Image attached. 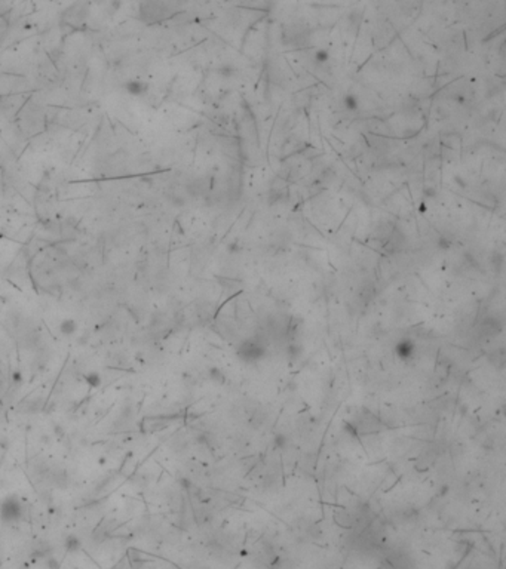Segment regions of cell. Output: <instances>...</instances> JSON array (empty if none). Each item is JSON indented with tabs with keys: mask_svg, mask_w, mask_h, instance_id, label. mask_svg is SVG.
Wrapping results in <instances>:
<instances>
[{
	"mask_svg": "<svg viewBox=\"0 0 506 569\" xmlns=\"http://www.w3.org/2000/svg\"><path fill=\"white\" fill-rule=\"evenodd\" d=\"M343 103H345V107H346L348 110H351V111H355V110L358 108V100H357V97H355L354 94H348V95L345 97Z\"/></svg>",
	"mask_w": 506,
	"mask_h": 569,
	"instance_id": "5b68a950",
	"label": "cell"
},
{
	"mask_svg": "<svg viewBox=\"0 0 506 569\" xmlns=\"http://www.w3.org/2000/svg\"><path fill=\"white\" fill-rule=\"evenodd\" d=\"M74 329H76V325H74V322L70 320V319H68V320H64V322L60 325V331H61L62 334H65V335L73 334Z\"/></svg>",
	"mask_w": 506,
	"mask_h": 569,
	"instance_id": "8992f818",
	"label": "cell"
},
{
	"mask_svg": "<svg viewBox=\"0 0 506 569\" xmlns=\"http://www.w3.org/2000/svg\"><path fill=\"white\" fill-rule=\"evenodd\" d=\"M23 516V506L15 497H8L0 506V517L5 522H15Z\"/></svg>",
	"mask_w": 506,
	"mask_h": 569,
	"instance_id": "3957f363",
	"label": "cell"
},
{
	"mask_svg": "<svg viewBox=\"0 0 506 569\" xmlns=\"http://www.w3.org/2000/svg\"><path fill=\"white\" fill-rule=\"evenodd\" d=\"M414 354V344L411 341H401L396 346V356L401 360H408Z\"/></svg>",
	"mask_w": 506,
	"mask_h": 569,
	"instance_id": "277c9868",
	"label": "cell"
},
{
	"mask_svg": "<svg viewBox=\"0 0 506 569\" xmlns=\"http://www.w3.org/2000/svg\"><path fill=\"white\" fill-rule=\"evenodd\" d=\"M85 381H87V384H89L91 387H98V385L101 384L100 375H98V374H95V372H92V374H88V375L85 377Z\"/></svg>",
	"mask_w": 506,
	"mask_h": 569,
	"instance_id": "52a82bcc",
	"label": "cell"
},
{
	"mask_svg": "<svg viewBox=\"0 0 506 569\" xmlns=\"http://www.w3.org/2000/svg\"><path fill=\"white\" fill-rule=\"evenodd\" d=\"M67 548L68 550H76L77 547H79V542H77V540L74 538V537H70V541H67Z\"/></svg>",
	"mask_w": 506,
	"mask_h": 569,
	"instance_id": "30bf717a",
	"label": "cell"
},
{
	"mask_svg": "<svg viewBox=\"0 0 506 569\" xmlns=\"http://www.w3.org/2000/svg\"><path fill=\"white\" fill-rule=\"evenodd\" d=\"M166 6L156 0H149V2L143 3L141 6V18L147 23H154L160 21L166 17Z\"/></svg>",
	"mask_w": 506,
	"mask_h": 569,
	"instance_id": "7a4b0ae2",
	"label": "cell"
},
{
	"mask_svg": "<svg viewBox=\"0 0 506 569\" xmlns=\"http://www.w3.org/2000/svg\"><path fill=\"white\" fill-rule=\"evenodd\" d=\"M238 354L245 362H256V360H260L265 357L266 347L257 340H249V341H245L240 344Z\"/></svg>",
	"mask_w": 506,
	"mask_h": 569,
	"instance_id": "6da1fadb",
	"label": "cell"
},
{
	"mask_svg": "<svg viewBox=\"0 0 506 569\" xmlns=\"http://www.w3.org/2000/svg\"><path fill=\"white\" fill-rule=\"evenodd\" d=\"M315 59L318 61V62H327L328 59H329V54L327 52V51H324V49H321V51H316V54H315Z\"/></svg>",
	"mask_w": 506,
	"mask_h": 569,
	"instance_id": "9c48e42d",
	"label": "cell"
},
{
	"mask_svg": "<svg viewBox=\"0 0 506 569\" xmlns=\"http://www.w3.org/2000/svg\"><path fill=\"white\" fill-rule=\"evenodd\" d=\"M129 91L135 95H140L146 91V85H141L140 82H131L129 83Z\"/></svg>",
	"mask_w": 506,
	"mask_h": 569,
	"instance_id": "ba28073f",
	"label": "cell"
}]
</instances>
